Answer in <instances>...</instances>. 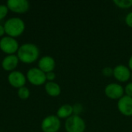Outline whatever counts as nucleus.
Masks as SVG:
<instances>
[{
	"instance_id": "obj_25",
	"label": "nucleus",
	"mask_w": 132,
	"mask_h": 132,
	"mask_svg": "<svg viewBox=\"0 0 132 132\" xmlns=\"http://www.w3.org/2000/svg\"><path fill=\"white\" fill-rule=\"evenodd\" d=\"M128 68L130 69L131 71H132V56L128 60Z\"/></svg>"
},
{
	"instance_id": "obj_9",
	"label": "nucleus",
	"mask_w": 132,
	"mask_h": 132,
	"mask_svg": "<svg viewBox=\"0 0 132 132\" xmlns=\"http://www.w3.org/2000/svg\"><path fill=\"white\" fill-rule=\"evenodd\" d=\"M8 81L9 84L14 87L19 89L22 87H25L26 84V77L19 70H14L10 72L8 76Z\"/></svg>"
},
{
	"instance_id": "obj_16",
	"label": "nucleus",
	"mask_w": 132,
	"mask_h": 132,
	"mask_svg": "<svg viewBox=\"0 0 132 132\" xmlns=\"http://www.w3.org/2000/svg\"><path fill=\"white\" fill-rule=\"evenodd\" d=\"M113 2L120 9H130L132 7V0H114Z\"/></svg>"
},
{
	"instance_id": "obj_24",
	"label": "nucleus",
	"mask_w": 132,
	"mask_h": 132,
	"mask_svg": "<svg viewBox=\"0 0 132 132\" xmlns=\"http://www.w3.org/2000/svg\"><path fill=\"white\" fill-rule=\"evenodd\" d=\"M5 34V28H4V26L2 25H0V37H3L4 35Z\"/></svg>"
},
{
	"instance_id": "obj_26",
	"label": "nucleus",
	"mask_w": 132,
	"mask_h": 132,
	"mask_svg": "<svg viewBox=\"0 0 132 132\" xmlns=\"http://www.w3.org/2000/svg\"><path fill=\"white\" fill-rule=\"evenodd\" d=\"M131 81H132V73H131Z\"/></svg>"
},
{
	"instance_id": "obj_15",
	"label": "nucleus",
	"mask_w": 132,
	"mask_h": 132,
	"mask_svg": "<svg viewBox=\"0 0 132 132\" xmlns=\"http://www.w3.org/2000/svg\"><path fill=\"white\" fill-rule=\"evenodd\" d=\"M73 114V106L70 104H63L56 111V116L60 119H67Z\"/></svg>"
},
{
	"instance_id": "obj_11",
	"label": "nucleus",
	"mask_w": 132,
	"mask_h": 132,
	"mask_svg": "<svg viewBox=\"0 0 132 132\" xmlns=\"http://www.w3.org/2000/svg\"><path fill=\"white\" fill-rule=\"evenodd\" d=\"M131 72L130 69L125 65H118L114 68L113 76L119 82H126L131 79Z\"/></svg>"
},
{
	"instance_id": "obj_18",
	"label": "nucleus",
	"mask_w": 132,
	"mask_h": 132,
	"mask_svg": "<svg viewBox=\"0 0 132 132\" xmlns=\"http://www.w3.org/2000/svg\"><path fill=\"white\" fill-rule=\"evenodd\" d=\"M9 9L6 5L1 4L0 5V21L5 18V16L8 15Z\"/></svg>"
},
{
	"instance_id": "obj_2",
	"label": "nucleus",
	"mask_w": 132,
	"mask_h": 132,
	"mask_svg": "<svg viewBox=\"0 0 132 132\" xmlns=\"http://www.w3.org/2000/svg\"><path fill=\"white\" fill-rule=\"evenodd\" d=\"M3 26L5 34L12 38H16L21 36L26 29V24L24 21L19 17L9 18L5 21Z\"/></svg>"
},
{
	"instance_id": "obj_1",
	"label": "nucleus",
	"mask_w": 132,
	"mask_h": 132,
	"mask_svg": "<svg viewBox=\"0 0 132 132\" xmlns=\"http://www.w3.org/2000/svg\"><path fill=\"white\" fill-rule=\"evenodd\" d=\"M17 56L19 61L23 63H33L39 56V50L36 45L26 43L19 46V48L17 51Z\"/></svg>"
},
{
	"instance_id": "obj_6",
	"label": "nucleus",
	"mask_w": 132,
	"mask_h": 132,
	"mask_svg": "<svg viewBox=\"0 0 132 132\" xmlns=\"http://www.w3.org/2000/svg\"><path fill=\"white\" fill-rule=\"evenodd\" d=\"M60 127V119L56 115H49L41 123V129L43 132H58Z\"/></svg>"
},
{
	"instance_id": "obj_12",
	"label": "nucleus",
	"mask_w": 132,
	"mask_h": 132,
	"mask_svg": "<svg viewBox=\"0 0 132 132\" xmlns=\"http://www.w3.org/2000/svg\"><path fill=\"white\" fill-rule=\"evenodd\" d=\"M56 67V61L50 56H44L41 57L38 62V68L45 73L53 72Z\"/></svg>"
},
{
	"instance_id": "obj_5",
	"label": "nucleus",
	"mask_w": 132,
	"mask_h": 132,
	"mask_svg": "<svg viewBox=\"0 0 132 132\" xmlns=\"http://www.w3.org/2000/svg\"><path fill=\"white\" fill-rule=\"evenodd\" d=\"M26 80L34 86H41L46 82V73L38 67H32L27 71Z\"/></svg>"
},
{
	"instance_id": "obj_23",
	"label": "nucleus",
	"mask_w": 132,
	"mask_h": 132,
	"mask_svg": "<svg viewBox=\"0 0 132 132\" xmlns=\"http://www.w3.org/2000/svg\"><path fill=\"white\" fill-rule=\"evenodd\" d=\"M125 22L128 26L132 28V12H129L125 17Z\"/></svg>"
},
{
	"instance_id": "obj_20",
	"label": "nucleus",
	"mask_w": 132,
	"mask_h": 132,
	"mask_svg": "<svg viewBox=\"0 0 132 132\" xmlns=\"http://www.w3.org/2000/svg\"><path fill=\"white\" fill-rule=\"evenodd\" d=\"M113 73H114V69H112L110 67H106L102 70V73L104 77H111L113 76Z\"/></svg>"
},
{
	"instance_id": "obj_22",
	"label": "nucleus",
	"mask_w": 132,
	"mask_h": 132,
	"mask_svg": "<svg viewBox=\"0 0 132 132\" xmlns=\"http://www.w3.org/2000/svg\"><path fill=\"white\" fill-rule=\"evenodd\" d=\"M46 81L47 82H52L56 79V74L55 73L53 72H50L46 73Z\"/></svg>"
},
{
	"instance_id": "obj_4",
	"label": "nucleus",
	"mask_w": 132,
	"mask_h": 132,
	"mask_svg": "<svg viewBox=\"0 0 132 132\" xmlns=\"http://www.w3.org/2000/svg\"><path fill=\"white\" fill-rule=\"evenodd\" d=\"M19 45L15 38L8 36H3L0 39V50L7 55H13L17 53Z\"/></svg>"
},
{
	"instance_id": "obj_21",
	"label": "nucleus",
	"mask_w": 132,
	"mask_h": 132,
	"mask_svg": "<svg viewBox=\"0 0 132 132\" xmlns=\"http://www.w3.org/2000/svg\"><path fill=\"white\" fill-rule=\"evenodd\" d=\"M124 89H125V93L126 96L132 97V82L128 83Z\"/></svg>"
},
{
	"instance_id": "obj_14",
	"label": "nucleus",
	"mask_w": 132,
	"mask_h": 132,
	"mask_svg": "<svg viewBox=\"0 0 132 132\" xmlns=\"http://www.w3.org/2000/svg\"><path fill=\"white\" fill-rule=\"evenodd\" d=\"M45 90L50 97H58L61 93V88L60 85L54 81L46 82L45 84Z\"/></svg>"
},
{
	"instance_id": "obj_13",
	"label": "nucleus",
	"mask_w": 132,
	"mask_h": 132,
	"mask_svg": "<svg viewBox=\"0 0 132 132\" xmlns=\"http://www.w3.org/2000/svg\"><path fill=\"white\" fill-rule=\"evenodd\" d=\"M19 60L17 55H7L5 56L2 61V67L4 70L12 72L18 67Z\"/></svg>"
},
{
	"instance_id": "obj_7",
	"label": "nucleus",
	"mask_w": 132,
	"mask_h": 132,
	"mask_svg": "<svg viewBox=\"0 0 132 132\" xmlns=\"http://www.w3.org/2000/svg\"><path fill=\"white\" fill-rule=\"evenodd\" d=\"M105 95L112 100H119L124 96L125 89L124 87L117 83H111L108 84L104 88Z\"/></svg>"
},
{
	"instance_id": "obj_17",
	"label": "nucleus",
	"mask_w": 132,
	"mask_h": 132,
	"mask_svg": "<svg viewBox=\"0 0 132 132\" xmlns=\"http://www.w3.org/2000/svg\"><path fill=\"white\" fill-rule=\"evenodd\" d=\"M17 94H18V97L21 100H27L30 96V90H29L28 87H22L18 89Z\"/></svg>"
},
{
	"instance_id": "obj_8",
	"label": "nucleus",
	"mask_w": 132,
	"mask_h": 132,
	"mask_svg": "<svg viewBox=\"0 0 132 132\" xmlns=\"http://www.w3.org/2000/svg\"><path fill=\"white\" fill-rule=\"evenodd\" d=\"M9 10L14 13L23 14L29 9V2L27 0H9L6 2Z\"/></svg>"
},
{
	"instance_id": "obj_10",
	"label": "nucleus",
	"mask_w": 132,
	"mask_h": 132,
	"mask_svg": "<svg viewBox=\"0 0 132 132\" xmlns=\"http://www.w3.org/2000/svg\"><path fill=\"white\" fill-rule=\"evenodd\" d=\"M118 109L119 112L126 117L132 116V97L123 96L118 101Z\"/></svg>"
},
{
	"instance_id": "obj_3",
	"label": "nucleus",
	"mask_w": 132,
	"mask_h": 132,
	"mask_svg": "<svg viewBox=\"0 0 132 132\" xmlns=\"http://www.w3.org/2000/svg\"><path fill=\"white\" fill-rule=\"evenodd\" d=\"M65 130L67 132H84L86 130L85 121L80 116L73 114L66 120Z\"/></svg>"
},
{
	"instance_id": "obj_19",
	"label": "nucleus",
	"mask_w": 132,
	"mask_h": 132,
	"mask_svg": "<svg viewBox=\"0 0 132 132\" xmlns=\"http://www.w3.org/2000/svg\"><path fill=\"white\" fill-rule=\"evenodd\" d=\"M83 106L80 103H77L73 106V114L75 115H79L83 111Z\"/></svg>"
}]
</instances>
